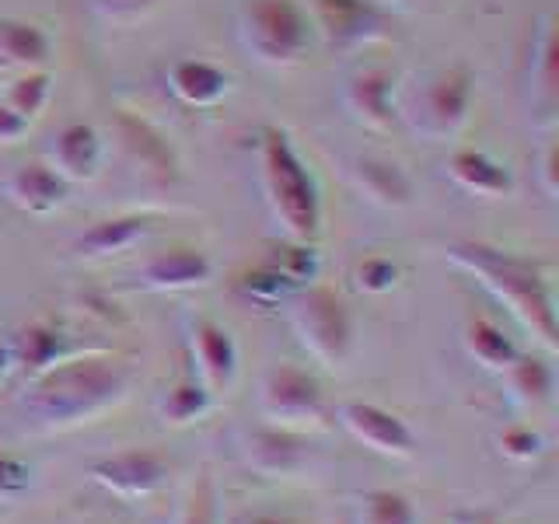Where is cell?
Segmentation results:
<instances>
[{
	"label": "cell",
	"instance_id": "1",
	"mask_svg": "<svg viewBox=\"0 0 559 524\" xmlns=\"http://www.w3.org/2000/svg\"><path fill=\"white\" fill-rule=\"evenodd\" d=\"M127 384H130V367L122 360H109V357L67 360L35 374L22 406L39 427H70L109 409L112 402L127 395Z\"/></svg>",
	"mask_w": 559,
	"mask_h": 524
},
{
	"label": "cell",
	"instance_id": "2",
	"mask_svg": "<svg viewBox=\"0 0 559 524\" xmlns=\"http://www.w3.org/2000/svg\"><path fill=\"white\" fill-rule=\"evenodd\" d=\"M451 259L462 262V266L472 270L476 276H483V284L493 290L500 301L511 305V311L535 332L542 343L556 346V336H559L556 301H552L549 279L542 276L538 266H532L528 259L507 255L500 249H489V245H476V241L454 245Z\"/></svg>",
	"mask_w": 559,
	"mask_h": 524
},
{
	"label": "cell",
	"instance_id": "3",
	"mask_svg": "<svg viewBox=\"0 0 559 524\" xmlns=\"http://www.w3.org/2000/svg\"><path fill=\"white\" fill-rule=\"evenodd\" d=\"M262 168H266V192L276 210V217L284 221L290 238L308 241L319 231V189H314L311 171L290 147L287 133L266 130L262 136Z\"/></svg>",
	"mask_w": 559,
	"mask_h": 524
},
{
	"label": "cell",
	"instance_id": "4",
	"mask_svg": "<svg viewBox=\"0 0 559 524\" xmlns=\"http://www.w3.org/2000/svg\"><path fill=\"white\" fill-rule=\"evenodd\" d=\"M245 43L266 63H294L311 49V22L297 0H245Z\"/></svg>",
	"mask_w": 559,
	"mask_h": 524
},
{
	"label": "cell",
	"instance_id": "5",
	"mask_svg": "<svg viewBox=\"0 0 559 524\" xmlns=\"http://www.w3.org/2000/svg\"><path fill=\"white\" fill-rule=\"evenodd\" d=\"M290 319L297 336L305 340V346L314 357L325 364H340L354 340V322L349 311L336 294L325 287H308L301 294H294L290 301Z\"/></svg>",
	"mask_w": 559,
	"mask_h": 524
},
{
	"label": "cell",
	"instance_id": "6",
	"mask_svg": "<svg viewBox=\"0 0 559 524\" xmlns=\"http://www.w3.org/2000/svg\"><path fill=\"white\" fill-rule=\"evenodd\" d=\"M262 413H266L273 424H284V427L322 424L325 402H322L319 381L308 371H301V367H290V364L273 367L266 384H262Z\"/></svg>",
	"mask_w": 559,
	"mask_h": 524
},
{
	"label": "cell",
	"instance_id": "7",
	"mask_svg": "<svg viewBox=\"0 0 559 524\" xmlns=\"http://www.w3.org/2000/svg\"><path fill=\"white\" fill-rule=\"evenodd\" d=\"M92 476L98 486L112 489L116 497H151L157 486L168 479V462L157 451H122L112 458H102L92 465Z\"/></svg>",
	"mask_w": 559,
	"mask_h": 524
},
{
	"label": "cell",
	"instance_id": "8",
	"mask_svg": "<svg viewBox=\"0 0 559 524\" xmlns=\"http://www.w3.org/2000/svg\"><path fill=\"white\" fill-rule=\"evenodd\" d=\"M343 424L360 444H367L378 454H395V458H406V454H413V448H416L413 430L402 424L395 413L374 406V402H346Z\"/></svg>",
	"mask_w": 559,
	"mask_h": 524
},
{
	"label": "cell",
	"instance_id": "9",
	"mask_svg": "<svg viewBox=\"0 0 559 524\" xmlns=\"http://www.w3.org/2000/svg\"><path fill=\"white\" fill-rule=\"evenodd\" d=\"M192 354H197L206 389H227L231 384L238 371V349L235 340L227 336V329L210 319H200L197 329H192Z\"/></svg>",
	"mask_w": 559,
	"mask_h": 524
},
{
	"label": "cell",
	"instance_id": "10",
	"mask_svg": "<svg viewBox=\"0 0 559 524\" xmlns=\"http://www.w3.org/2000/svg\"><path fill=\"white\" fill-rule=\"evenodd\" d=\"M468 98H472V78L468 70L454 67L448 74L437 78L427 87V98H424V116H427V127L433 133H448L454 130L468 112Z\"/></svg>",
	"mask_w": 559,
	"mask_h": 524
},
{
	"label": "cell",
	"instance_id": "11",
	"mask_svg": "<svg viewBox=\"0 0 559 524\" xmlns=\"http://www.w3.org/2000/svg\"><path fill=\"white\" fill-rule=\"evenodd\" d=\"M319 22L332 43H364L381 32V14L367 0H314Z\"/></svg>",
	"mask_w": 559,
	"mask_h": 524
},
{
	"label": "cell",
	"instance_id": "12",
	"mask_svg": "<svg viewBox=\"0 0 559 524\" xmlns=\"http://www.w3.org/2000/svg\"><path fill=\"white\" fill-rule=\"evenodd\" d=\"M214 266H210V259L197 249H171V252H162L154 255L144 270H140V279H144L147 287H157V290H186V287H200L210 279Z\"/></svg>",
	"mask_w": 559,
	"mask_h": 524
},
{
	"label": "cell",
	"instance_id": "13",
	"mask_svg": "<svg viewBox=\"0 0 559 524\" xmlns=\"http://www.w3.org/2000/svg\"><path fill=\"white\" fill-rule=\"evenodd\" d=\"M8 192L17 206L28 210V214H49V210H57L63 203L67 186L60 171L35 162V165H22L11 175Z\"/></svg>",
	"mask_w": 559,
	"mask_h": 524
},
{
	"label": "cell",
	"instance_id": "14",
	"mask_svg": "<svg viewBox=\"0 0 559 524\" xmlns=\"http://www.w3.org/2000/svg\"><path fill=\"white\" fill-rule=\"evenodd\" d=\"M52 154H57L60 175H70V179H87V175H95V168L102 162V140L92 127H87V122H74V127H67L57 136Z\"/></svg>",
	"mask_w": 559,
	"mask_h": 524
},
{
	"label": "cell",
	"instance_id": "15",
	"mask_svg": "<svg viewBox=\"0 0 559 524\" xmlns=\"http://www.w3.org/2000/svg\"><path fill=\"white\" fill-rule=\"evenodd\" d=\"M392 74L389 70H364L349 81V105L371 122V127H389L392 122Z\"/></svg>",
	"mask_w": 559,
	"mask_h": 524
},
{
	"label": "cell",
	"instance_id": "16",
	"mask_svg": "<svg viewBox=\"0 0 559 524\" xmlns=\"http://www.w3.org/2000/svg\"><path fill=\"white\" fill-rule=\"evenodd\" d=\"M171 87L189 105H214L227 92V74L206 60H182L171 70Z\"/></svg>",
	"mask_w": 559,
	"mask_h": 524
},
{
	"label": "cell",
	"instance_id": "17",
	"mask_svg": "<svg viewBox=\"0 0 559 524\" xmlns=\"http://www.w3.org/2000/svg\"><path fill=\"white\" fill-rule=\"evenodd\" d=\"M357 179L381 203L402 206V203H409V196H413L409 175L402 171L395 162H384V157H364V162L357 165Z\"/></svg>",
	"mask_w": 559,
	"mask_h": 524
},
{
	"label": "cell",
	"instance_id": "18",
	"mask_svg": "<svg viewBox=\"0 0 559 524\" xmlns=\"http://www.w3.org/2000/svg\"><path fill=\"white\" fill-rule=\"evenodd\" d=\"M305 444L297 441L290 430H259L249 444V458L259 472H290L297 462H301Z\"/></svg>",
	"mask_w": 559,
	"mask_h": 524
},
{
	"label": "cell",
	"instance_id": "19",
	"mask_svg": "<svg viewBox=\"0 0 559 524\" xmlns=\"http://www.w3.org/2000/svg\"><path fill=\"white\" fill-rule=\"evenodd\" d=\"M451 171L465 189L486 192V196H500V192L511 189V175H507V168L489 162V157L479 151H459L451 157Z\"/></svg>",
	"mask_w": 559,
	"mask_h": 524
},
{
	"label": "cell",
	"instance_id": "20",
	"mask_svg": "<svg viewBox=\"0 0 559 524\" xmlns=\"http://www.w3.org/2000/svg\"><path fill=\"white\" fill-rule=\"evenodd\" d=\"M63 349V336L52 325L46 322H32L17 332V343H14V360L25 367L28 374H39L46 367L57 364Z\"/></svg>",
	"mask_w": 559,
	"mask_h": 524
},
{
	"label": "cell",
	"instance_id": "21",
	"mask_svg": "<svg viewBox=\"0 0 559 524\" xmlns=\"http://www.w3.org/2000/svg\"><path fill=\"white\" fill-rule=\"evenodd\" d=\"M465 346H468V354L476 357L479 364L486 367H493V371H507V367L514 364L518 357V349L514 343L503 336V329H497L493 322H486V319H472L465 325Z\"/></svg>",
	"mask_w": 559,
	"mask_h": 524
},
{
	"label": "cell",
	"instance_id": "22",
	"mask_svg": "<svg viewBox=\"0 0 559 524\" xmlns=\"http://www.w3.org/2000/svg\"><path fill=\"white\" fill-rule=\"evenodd\" d=\"M147 235V221L144 217H116V221H102L92 231L81 238V252L87 255H109V252H122L136 245Z\"/></svg>",
	"mask_w": 559,
	"mask_h": 524
},
{
	"label": "cell",
	"instance_id": "23",
	"mask_svg": "<svg viewBox=\"0 0 559 524\" xmlns=\"http://www.w3.org/2000/svg\"><path fill=\"white\" fill-rule=\"evenodd\" d=\"M0 49L14 63H43L49 57V35L28 22H0Z\"/></svg>",
	"mask_w": 559,
	"mask_h": 524
},
{
	"label": "cell",
	"instance_id": "24",
	"mask_svg": "<svg viewBox=\"0 0 559 524\" xmlns=\"http://www.w3.org/2000/svg\"><path fill=\"white\" fill-rule=\"evenodd\" d=\"M507 374H511L514 392L524 402H546L552 392V371H549V364L538 357H514V364L507 367Z\"/></svg>",
	"mask_w": 559,
	"mask_h": 524
},
{
	"label": "cell",
	"instance_id": "25",
	"mask_svg": "<svg viewBox=\"0 0 559 524\" xmlns=\"http://www.w3.org/2000/svg\"><path fill=\"white\" fill-rule=\"evenodd\" d=\"M206 409H210V389L203 381H179L162 402V413L171 424H189V419L203 416Z\"/></svg>",
	"mask_w": 559,
	"mask_h": 524
},
{
	"label": "cell",
	"instance_id": "26",
	"mask_svg": "<svg viewBox=\"0 0 559 524\" xmlns=\"http://www.w3.org/2000/svg\"><path fill=\"white\" fill-rule=\"evenodd\" d=\"M364 524H416V511L402 493L378 489L364 500Z\"/></svg>",
	"mask_w": 559,
	"mask_h": 524
},
{
	"label": "cell",
	"instance_id": "27",
	"mask_svg": "<svg viewBox=\"0 0 559 524\" xmlns=\"http://www.w3.org/2000/svg\"><path fill=\"white\" fill-rule=\"evenodd\" d=\"M270 266L287 279V284H311L319 276V255H314L308 245H287V249H276Z\"/></svg>",
	"mask_w": 559,
	"mask_h": 524
},
{
	"label": "cell",
	"instance_id": "28",
	"mask_svg": "<svg viewBox=\"0 0 559 524\" xmlns=\"http://www.w3.org/2000/svg\"><path fill=\"white\" fill-rule=\"evenodd\" d=\"M49 98V78L46 74H32V78H22L11 84V92L4 98L8 109H14L22 119H32L43 112V105Z\"/></svg>",
	"mask_w": 559,
	"mask_h": 524
},
{
	"label": "cell",
	"instance_id": "29",
	"mask_svg": "<svg viewBox=\"0 0 559 524\" xmlns=\"http://www.w3.org/2000/svg\"><path fill=\"white\" fill-rule=\"evenodd\" d=\"M127 130H130L133 151L144 157L147 165H157V168H168L171 165V151L165 147V140L157 136L154 130H147L144 122H133V119H127Z\"/></svg>",
	"mask_w": 559,
	"mask_h": 524
},
{
	"label": "cell",
	"instance_id": "30",
	"mask_svg": "<svg viewBox=\"0 0 559 524\" xmlns=\"http://www.w3.org/2000/svg\"><path fill=\"white\" fill-rule=\"evenodd\" d=\"M241 290L249 297H255V301L270 305V301H280V297L290 290V284L273 266H262V270H255V273H249L241 279Z\"/></svg>",
	"mask_w": 559,
	"mask_h": 524
},
{
	"label": "cell",
	"instance_id": "31",
	"mask_svg": "<svg viewBox=\"0 0 559 524\" xmlns=\"http://www.w3.org/2000/svg\"><path fill=\"white\" fill-rule=\"evenodd\" d=\"M395 279H399V266L392 259H364L360 262V270H357V284L360 290L367 294H384V290H392L395 287Z\"/></svg>",
	"mask_w": 559,
	"mask_h": 524
},
{
	"label": "cell",
	"instance_id": "32",
	"mask_svg": "<svg viewBox=\"0 0 559 524\" xmlns=\"http://www.w3.org/2000/svg\"><path fill=\"white\" fill-rule=\"evenodd\" d=\"M182 524H217V497H214V483H210V476H203L200 486L192 489Z\"/></svg>",
	"mask_w": 559,
	"mask_h": 524
},
{
	"label": "cell",
	"instance_id": "33",
	"mask_svg": "<svg viewBox=\"0 0 559 524\" xmlns=\"http://www.w3.org/2000/svg\"><path fill=\"white\" fill-rule=\"evenodd\" d=\"M500 448H503V454H511V458L528 462V458H535V454H538L542 441H538V433L528 430V427H511V430L500 433Z\"/></svg>",
	"mask_w": 559,
	"mask_h": 524
},
{
	"label": "cell",
	"instance_id": "34",
	"mask_svg": "<svg viewBox=\"0 0 559 524\" xmlns=\"http://www.w3.org/2000/svg\"><path fill=\"white\" fill-rule=\"evenodd\" d=\"M25 486H28V465L11 458V454H0V493H17Z\"/></svg>",
	"mask_w": 559,
	"mask_h": 524
},
{
	"label": "cell",
	"instance_id": "35",
	"mask_svg": "<svg viewBox=\"0 0 559 524\" xmlns=\"http://www.w3.org/2000/svg\"><path fill=\"white\" fill-rule=\"evenodd\" d=\"M98 11L112 14V17H133L144 8H151V0H95Z\"/></svg>",
	"mask_w": 559,
	"mask_h": 524
},
{
	"label": "cell",
	"instance_id": "36",
	"mask_svg": "<svg viewBox=\"0 0 559 524\" xmlns=\"http://www.w3.org/2000/svg\"><path fill=\"white\" fill-rule=\"evenodd\" d=\"M28 130V119H22L14 109H8L4 102H0V140H14Z\"/></svg>",
	"mask_w": 559,
	"mask_h": 524
},
{
	"label": "cell",
	"instance_id": "37",
	"mask_svg": "<svg viewBox=\"0 0 559 524\" xmlns=\"http://www.w3.org/2000/svg\"><path fill=\"white\" fill-rule=\"evenodd\" d=\"M11 349H4V346H0V381H4L8 378V367H11Z\"/></svg>",
	"mask_w": 559,
	"mask_h": 524
},
{
	"label": "cell",
	"instance_id": "38",
	"mask_svg": "<svg viewBox=\"0 0 559 524\" xmlns=\"http://www.w3.org/2000/svg\"><path fill=\"white\" fill-rule=\"evenodd\" d=\"M252 524H294V521H287V517H273V514H262V517H255Z\"/></svg>",
	"mask_w": 559,
	"mask_h": 524
}]
</instances>
